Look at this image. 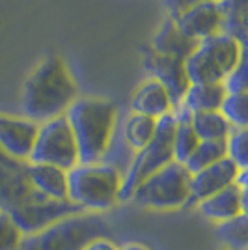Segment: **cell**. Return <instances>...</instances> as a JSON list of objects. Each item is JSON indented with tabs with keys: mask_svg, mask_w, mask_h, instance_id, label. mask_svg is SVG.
Segmentation results:
<instances>
[{
	"mask_svg": "<svg viewBox=\"0 0 248 250\" xmlns=\"http://www.w3.org/2000/svg\"><path fill=\"white\" fill-rule=\"evenodd\" d=\"M79 99V88L62 56L49 54L26 77L22 86L24 118L36 124H45L65 116Z\"/></svg>",
	"mask_w": 248,
	"mask_h": 250,
	"instance_id": "cell-1",
	"label": "cell"
},
{
	"mask_svg": "<svg viewBox=\"0 0 248 250\" xmlns=\"http://www.w3.org/2000/svg\"><path fill=\"white\" fill-rule=\"evenodd\" d=\"M224 250H227V249H224Z\"/></svg>",
	"mask_w": 248,
	"mask_h": 250,
	"instance_id": "cell-35",
	"label": "cell"
},
{
	"mask_svg": "<svg viewBox=\"0 0 248 250\" xmlns=\"http://www.w3.org/2000/svg\"><path fill=\"white\" fill-rule=\"evenodd\" d=\"M84 250H120V247L112 243L108 237H99V239L92 241Z\"/></svg>",
	"mask_w": 248,
	"mask_h": 250,
	"instance_id": "cell-30",
	"label": "cell"
},
{
	"mask_svg": "<svg viewBox=\"0 0 248 250\" xmlns=\"http://www.w3.org/2000/svg\"><path fill=\"white\" fill-rule=\"evenodd\" d=\"M190 124L194 127L200 140H227L233 127L224 114L218 112H196L190 114Z\"/></svg>",
	"mask_w": 248,
	"mask_h": 250,
	"instance_id": "cell-22",
	"label": "cell"
},
{
	"mask_svg": "<svg viewBox=\"0 0 248 250\" xmlns=\"http://www.w3.org/2000/svg\"><path fill=\"white\" fill-rule=\"evenodd\" d=\"M28 163L54 165L63 170H73L81 165L79 146L71 131V125L65 116L54 118L51 122L40 125L38 140Z\"/></svg>",
	"mask_w": 248,
	"mask_h": 250,
	"instance_id": "cell-8",
	"label": "cell"
},
{
	"mask_svg": "<svg viewBox=\"0 0 248 250\" xmlns=\"http://www.w3.org/2000/svg\"><path fill=\"white\" fill-rule=\"evenodd\" d=\"M28 176H30L34 188L41 192L43 196L52 200H67V188H69L67 170L54 167V165L30 163Z\"/></svg>",
	"mask_w": 248,
	"mask_h": 250,
	"instance_id": "cell-18",
	"label": "cell"
},
{
	"mask_svg": "<svg viewBox=\"0 0 248 250\" xmlns=\"http://www.w3.org/2000/svg\"><path fill=\"white\" fill-rule=\"evenodd\" d=\"M200 45L198 42L186 38L181 32V28L177 26V22L174 21V17H166L165 22L161 24V28L157 30L151 42V51H155L157 54L163 56H170V58H177L186 62L188 56L196 51V47Z\"/></svg>",
	"mask_w": 248,
	"mask_h": 250,
	"instance_id": "cell-16",
	"label": "cell"
},
{
	"mask_svg": "<svg viewBox=\"0 0 248 250\" xmlns=\"http://www.w3.org/2000/svg\"><path fill=\"white\" fill-rule=\"evenodd\" d=\"M67 200L84 213H103L122 204L124 170L114 165H77L67 172Z\"/></svg>",
	"mask_w": 248,
	"mask_h": 250,
	"instance_id": "cell-3",
	"label": "cell"
},
{
	"mask_svg": "<svg viewBox=\"0 0 248 250\" xmlns=\"http://www.w3.org/2000/svg\"><path fill=\"white\" fill-rule=\"evenodd\" d=\"M131 112L161 120L174 112V103L165 86L157 83L155 79H149L140 84L131 97Z\"/></svg>",
	"mask_w": 248,
	"mask_h": 250,
	"instance_id": "cell-15",
	"label": "cell"
},
{
	"mask_svg": "<svg viewBox=\"0 0 248 250\" xmlns=\"http://www.w3.org/2000/svg\"><path fill=\"white\" fill-rule=\"evenodd\" d=\"M227 92H248V40L241 43V56L226 81Z\"/></svg>",
	"mask_w": 248,
	"mask_h": 250,
	"instance_id": "cell-28",
	"label": "cell"
},
{
	"mask_svg": "<svg viewBox=\"0 0 248 250\" xmlns=\"http://www.w3.org/2000/svg\"><path fill=\"white\" fill-rule=\"evenodd\" d=\"M176 114L165 116L157 122L155 138L140 151H136L124 176L122 188V204L129 202L133 192L140 183H144L149 176H153L161 168L174 161V133H176Z\"/></svg>",
	"mask_w": 248,
	"mask_h": 250,
	"instance_id": "cell-6",
	"label": "cell"
},
{
	"mask_svg": "<svg viewBox=\"0 0 248 250\" xmlns=\"http://www.w3.org/2000/svg\"><path fill=\"white\" fill-rule=\"evenodd\" d=\"M198 211L213 222H226L229 219H235L237 215L245 213V196L237 183L231 187L217 192L215 196L200 202L196 206Z\"/></svg>",
	"mask_w": 248,
	"mask_h": 250,
	"instance_id": "cell-17",
	"label": "cell"
},
{
	"mask_svg": "<svg viewBox=\"0 0 248 250\" xmlns=\"http://www.w3.org/2000/svg\"><path fill=\"white\" fill-rule=\"evenodd\" d=\"M118 104L103 97H79L65 112L79 146L81 165L103 163L116 138Z\"/></svg>",
	"mask_w": 248,
	"mask_h": 250,
	"instance_id": "cell-2",
	"label": "cell"
},
{
	"mask_svg": "<svg viewBox=\"0 0 248 250\" xmlns=\"http://www.w3.org/2000/svg\"><path fill=\"white\" fill-rule=\"evenodd\" d=\"M241 56V42L227 34H217L204 40L185 62L192 84L222 83L233 73Z\"/></svg>",
	"mask_w": 248,
	"mask_h": 250,
	"instance_id": "cell-7",
	"label": "cell"
},
{
	"mask_svg": "<svg viewBox=\"0 0 248 250\" xmlns=\"http://www.w3.org/2000/svg\"><path fill=\"white\" fill-rule=\"evenodd\" d=\"M227 157V140H202L190 159L185 163L190 174L202 172L206 168L217 165L218 161Z\"/></svg>",
	"mask_w": 248,
	"mask_h": 250,
	"instance_id": "cell-23",
	"label": "cell"
},
{
	"mask_svg": "<svg viewBox=\"0 0 248 250\" xmlns=\"http://www.w3.org/2000/svg\"><path fill=\"white\" fill-rule=\"evenodd\" d=\"M217 237L227 250H248V213L217 224Z\"/></svg>",
	"mask_w": 248,
	"mask_h": 250,
	"instance_id": "cell-24",
	"label": "cell"
},
{
	"mask_svg": "<svg viewBox=\"0 0 248 250\" xmlns=\"http://www.w3.org/2000/svg\"><path fill=\"white\" fill-rule=\"evenodd\" d=\"M190 177L185 165L172 161L140 183L129 202L157 211L183 208L190 202Z\"/></svg>",
	"mask_w": 248,
	"mask_h": 250,
	"instance_id": "cell-5",
	"label": "cell"
},
{
	"mask_svg": "<svg viewBox=\"0 0 248 250\" xmlns=\"http://www.w3.org/2000/svg\"><path fill=\"white\" fill-rule=\"evenodd\" d=\"M202 2H207V0H165V6L166 10H168V15L176 17V15L194 8V6L202 4Z\"/></svg>",
	"mask_w": 248,
	"mask_h": 250,
	"instance_id": "cell-29",
	"label": "cell"
},
{
	"mask_svg": "<svg viewBox=\"0 0 248 250\" xmlns=\"http://www.w3.org/2000/svg\"><path fill=\"white\" fill-rule=\"evenodd\" d=\"M28 165L30 163L26 161L13 159L0 147V209L2 211L11 213L40 194L32 185Z\"/></svg>",
	"mask_w": 248,
	"mask_h": 250,
	"instance_id": "cell-10",
	"label": "cell"
},
{
	"mask_svg": "<svg viewBox=\"0 0 248 250\" xmlns=\"http://www.w3.org/2000/svg\"><path fill=\"white\" fill-rule=\"evenodd\" d=\"M237 185L241 187L243 194H248V168H245V170H241V172H239Z\"/></svg>",
	"mask_w": 248,
	"mask_h": 250,
	"instance_id": "cell-31",
	"label": "cell"
},
{
	"mask_svg": "<svg viewBox=\"0 0 248 250\" xmlns=\"http://www.w3.org/2000/svg\"><path fill=\"white\" fill-rule=\"evenodd\" d=\"M40 124L28 118L0 114V147L19 161H30V155L38 140Z\"/></svg>",
	"mask_w": 248,
	"mask_h": 250,
	"instance_id": "cell-13",
	"label": "cell"
},
{
	"mask_svg": "<svg viewBox=\"0 0 248 250\" xmlns=\"http://www.w3.org/2000/svg\"><path fill=\"white\" fill-rule=\"evenodd\" d=\"M144 67L151 79H155L157 83H161L166 88V92L170 94V99L174 103V112H176L183 104V99L192 84L186 73L185 62L157 54L155 51L147 49L144 54Z\"/></svg>",
	"mask_w": 248,
	"mask_h": 250,
	"instance_id": "cell-11",
	"label": "cell"
},
{
	"mask_svg": "<svg viewBox=\"0 0 248 250\" xmlns=\"http://www.w3.org/2000/svg\"><path fill=\"white\" fill-rule=\"evenodd\" d=\"M245 196V213H248V194H243Z\"/></svg>",
	"mask_w": 248,
	"mask_h": 250,
	"instance_id": "cell-33",
	"label": "cell"
},
{
	"mask_svg": "<svg viewBox=\"0 0 248 250\" xmlns=\"http://www.w3.org/2000/svg\"><path fill=\"white\" fill-rule=\"evenodd\" d=\"M24 233L6 211L0 213V250H19Z\"/></svg>",
	"mask_w": 248,
	"mask_h": 250,
	"instance_id": "cell-27",
	"label": "cell"
},
{
	"mask_svg": "<svg viewBox=\"0 0 248 250\" xmlns=\"http://www.w3.org/2000/svg\"><path fill=\"white\" fill-rule=\"evenodd\" d=\"M110 226L99 213H77L38 233L24 235L19 250H84L92 241L108 237Z\"/></svg>",
	"mask_w": 248,
	"mask_h": 250,
	"instance_id": "cell-4",
	"label": "cell"
},
{
	"mask_svg": "<svg viewBox=\"0 0 248 250\" xmlns=\"http://www.w3.org/2000/svg\"><path fill=\"white\" fill-rule=\"evenodd\" d=\"M0 213H2V209H0Z\"/></svg>",
	"mask_w": 248,
	"mask_h": 250,
	"instance_id": "cell-34",
	"label": "cell"
},
{
	"mask_svg": "<svg viewBox=\"0 0 248 250\" xmlns=\"http://www.w3.org/2000/svg\"><path fill=\"white\" fill-rule=\"evenodd\" d=\"M226 95H227V88L226 84L222 83L190 84L185 99H183V104L179 108L188 112V114H196V112H218L222 108V104H224Z\"/></svg>",
	"mask_w": 248,
	"mask_h": 250,
	"instance_id": "cell-19",
	"label": "cell"
},
{
	"mask_svg": "<svg viewBox=\"0 0 248 250\" xmlns=\"http://www.w3.org/2000/svg\"><path fill=\"white\" fill-rule=\"evenodd\" d=\"M220 112L233 129L248 127V92H227Z\"/></svg>",
	"mask_w": 248,
	"mask_h": 250,
	"instance_id": "cell-25",
	"label": "cell"
},
{
	"mask_svg": "<svg viewBox=\"0 0 248 250\" xmlns=\"http://www.w3.org/2000/svg\"><path fill=\"white\" fill-rule=\"evenodd\" d=\"M239 167L229 159H222L217 165L206 168L202 172H196L190 177V202L192 206H198L200 202L215 196L217 192L231 187L237 183Z\"/></svg>",
	"mask_w": 248,
	"mask_h": 250,
	"instance_id": "cell-14",
	"label": "cell"
},
{
	"mask_svg": "<svg viewBox=\"0 0 248 250\" xmlns=\"http://www.w3.org/2000/svg\"><path fill=\"white\" fill-rule=\"evenodd\" d=\"M77 213H84V211H81L69 200H52L40 192L36 198H32L30 202H26L24 206L17 208L8 215L15 220V224L21 228L24 235H32Z\"/></svg>",
	"mask_w": 248,
	"mask_h": 250,
	"instance_id": "cell-9",
	"label": "cell"
},
{
	"mask_svg": "<svg viewBox=\"0 0 248 250\" xmlns=\"http://www.w3.org/2000/svg\"><path fill=\"white\" fill-rule=\"evenodd\" d=\"M227 157L239 167V170L248 168V127L233 129L227 138Z\"/></svg>",
	"mask_w": 248,
	"mask_h": 250,
	"instance_id": "cell-26",
	"label": "cell"
},
{
	"mask_svg": "<svg viewBox=\"0 0 248 250\" xmlns=\"http://www.w3.org/2000/svg\"><path fill=\"white\" fill-rule=\"evenodd\" d=\"M177 26L186 38L202 43L217 34H222L224 26V10L220 0H207L190 10L183 11L174 17Z\"/></svg>",
	"mask_w": 248,
	"mask_h": 250,
	"instance_id": "cell-12",
	"label": "cell"
},
{
	"mask_svg": "<svg viewBox=\"0 0 248 250\" xmlns=\"http://www.w3.org/2000/svg\"><path fill=\"white\" fill-rule=\"evenodd\" d=\"M174 114L177 118L176 133H174V161L179 165H185L202 140H200V136L196 135L194 127L190 124V114L188 112L179 108Z\"/></svg>",
	"mask_w": 248,
	"mask_h": 250,
	"instance_id": "cell-21",
	"label": "cell"
},
{
	"mask_svg": "<svg viewBox=\"0 0 248 250\" xmlns=\"http://www.w3.org/2000/svg\"><path fill=\"white\" fill-rule=\"evenodd\" d=\"M157 122L159 120H153V118H147V116L142 114H135V112H131L125 118L124 125H122V140H124L125 147L133 151V155L136 151L144 149L155 138Z\"/></svg>",
	"mask_w": 248,
	"mask_h": 250,
	"instance_id": "cell-20",
	"label": "cell"
},
{
	"mask_svg": "<svg viewBox=\"0 0 248 250\" xmlns=\"http://www.w3.org/2000/svg\"><path fill=\"white\" fill-rule=\"evenodd\" d=\"M120 250H151V249L142 245V243H125V245L120 247Z\"/></svg>",
	"mask_w": 248,
	"mask_h": 250,
	"instance_id": "cell-32",
	"label": "cell"
}]
</instances>
